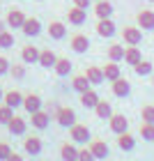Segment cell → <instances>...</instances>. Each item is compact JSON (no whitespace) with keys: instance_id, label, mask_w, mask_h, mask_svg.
<instances>
[{"instance_id":"1","label":"cell","mask_w":154,"mask_h":161,"mask_svg":"<svg viewBox=\"0 0 154 161\" xmlns=\"http://www.w3.org/2000/svg\"><path fill=\"white\" fill-rule=\"evenodd\" d=\"M69 136H71V143H76V145H87L92 141V134H90V129L85 127V124H74V127H69Z\"/></svg>"},{"instance_id":"2","label":"cell","mask_w":154,"mask_h":161,"mask_svg":"<svg viewBox=\"0 0 154 161\" xmlns=\"http://www.w3.org/2000/svg\"><path fill=\"white\" fill-rule=\"evenodd\" d=\"M55 120L60 127L64 129H69V127H74L76 124V113H74V108H69V106H60L55 111Z\"/></svg>"},{"instance_id":"3","label":"cell","mask_w":154,"mask_h":161,"mask_svg":"<svg viewBox=\"0 0 154 161\" xmlns=\"http://www.w3.org/2000/svg\"><path fill=\"white\" fill-rule=\"evenodd\" d=\"M122 39L127 46H138L143 42V30L138 25H127V28H122Z\"/></svg>"},{"instance_id":"4","label":"cell","mask_w":154,"mask_h":161,"mask_svg":"<svg viewBox=\"0 0 154 161\" xmlns=\"http://www.w3.org/2000/svg\"><path fill=\"white\" fill-rule=\"evenodd\" d=\"M108 127H111V131H113L115 136H120V134H124V131H129V120H127V115L113 113L111 118H108Z\"/></svg>"},{"instance_id":"5","label":"cell","mask_w":154,"mask_h":161,"mask_svg":"<svg viewBox=\"0 0 154 161\" xmlns=\"http://www.w3.org/2000/svg\"><path fill=\"white\" fill-rule=\"evenodd\" d=\"M136 21H138L140 30H154V12L152 9H140L136 14Z\"/></svg>"},{"instance_id":"6","label":"cell","mask_w":154,"mask_h":161,"mask_svg":"<svg viewBox=\"0 0 154 161\" xmlns=\"http://www.w3.org/2000/svg\"><path fill=\"white\" fill-rule=\"evenodd\" d=\"M97 35H99V37H104V39H111L115 35V23L111 19H99L97 21Z\"/></svg>"},{"instance_id":"7","label":"cell","mask_w":154,"mask_h":161,"mask_svg":"<svg viewBox=\"0 0 154 161\" xmlns=\"http://www.w3.org/2000/svg\"><path fill=\"white\" fill-rule=\"evenodd\" d=\"M69 46L74 53H87V48H90V39H87V35H74L69 42Z\"/></svg>"},{"instance_id":"8","label":"cell","mask_w":154,"mask_h":161,"mask_svg":"<svg viewBox=\"0 0 154 161\" xmlns=\"http://www.w3.org/2000/svg\"><path fill=\"white\" fill-rule=\"evenodd\" d=\"M113 94L115 97H120V99H124V97H129L131 94V83L127 78H117V80H113Z\"/></svg>"},{"instance_id":"9","label":"cell","mask_w":154,"mask_h":161,"mask_svg":"<svg viewBox=\"0 0 154 161\" xmlns=\"http://www.w3.org/2000/svg\"><path fill=\"white\" fill-rule=\"evenodd\" d=\"M90 150H92L94 159H106V157H111V147H108L106 141H90Z\"/></svg>"},{"instance_id":"10","label":"cell","mask_w":154,"mask_h":161,"mask_svg":"<svg viewBox=\"0 0 154 161\" xmlns=\"http://www.w3.org/2000/svg\"><path fill=\"white\" fill-rule=\"evenodd\" d=\"M48 37L55 39V42L64 39V37H67V25L60 23V21H51V23H48Z\"/></svg>"},{"instance_id":"11","label":"cell","mask_w":154,"mask_h":161,"mask_svg":"<svg viewBox=\"0 0 154 161\" xmlns=\"http://www.w3.org/2000/svg\"><path fill=\"white\" fill-rule=\"evenodd\" d=\"M67 19H69L71 25H83L85 21H87V9H80V7L74 5V7L67 12Z\"/></svg>"},{"instance_id":"12","label":"cell","mask_w":154,"mask_h":161,"mask_svg":"<svg viewBox=\"0 0 154 161\" xmlns=\"http://www.w3.org/2000/svg\"><path fill=\"white\" fill-rule=\"evenodd\" d=\"M25 19H28V16H25V14L21 12V9H9V14H7V21H5V23L16 30V28H23Z\"/></svg>"},{"instance_id":"13","label":"cell","mask_w":154,"mask_h":161,"mask_svg":"<svg viewBox=\"0 0 154 161\" xmlns=\"http://www.w3.org/2000/svg\"><path fill=\"white\" fill-rule=\"evenodd\" d=\"M41 104H44V101H41L39 94H25V97H23V108L30 115L37 113V111H41Z\"/></svg>"},{"instance_id":"14","label":"cell","mask_w":154,"mask_h":161,"mask_svg":"<svg viewBox=\"0 0 154 161\" xmlns=\"http://www.w3.org/2000/svg\"><path fill=\"white\" fill-rule=\"evenodd\" d=\"M7 129H9V134H12V136H23V134H25V129H28V124H25L23 118L14 115V118L7 122Z\"/></svg>"},{"instance_id":"15","label":"cell","mask_w":154,"mask_h":161,"mask_svg":"<svg viewBox=\"0 0 154 161\" xmlns=\"http://www.w3.org/2000/svg\"><path fill=\"white\" fill-rule=\"evenodd\" d=\"M23 35L25 37H37V35L41 32V23H39V19H35V16H30V19H25V23H23Z\"/></svg>"},{"instance_id":"16","label":"cell","mask_w":154,"mask_h":161,"mask_svg":"<svg viewBox=\"0 0 154 161\" xmlns=\"http://www.w3.org/2000/svg\"><path fill=\"white\" fill-rule=\"evenodd\" d=\"M101 69H104V78H106V80H111V83H113V80H117V78L122 76V71H120V64H117V62H113V60H108V62H106Z\"/></svg>"},{"instance_id":"17","label":"cell","mask_w":154,"mask_h":161,"mask_svg":"<svg viewBox=\"0 0 154 161\" xmlns=\"http://www.w3.org/2000/svg\"><path fill=\"white\" fill-rule=\"evenodd\" d=\"M60 157H62V161H78V147H76V143H62Z\"/></svg>"},{"instance_id":"18","label":"cell","mask_w":154,"mask_h":161,"mask_svg":"<svg viewBox=\"0 0 154 161\" xmlns=\"http://www.w3.org/2000/svg\"><path fill=\"white\" fill-rule=\"evenodd\" d=\"M94 14H97V19H111L113 16V5L108 3V0H97Z\"/></svg>"},{"instance_id":"19","label":"cell","mask_w":154,"mask_h":161,"mask_svg":"<svg viewBox=\"0 0 154 161\" xmlns=\"http://www.w3.org/2000/svg\"><path fill=\"white\" fill-rule=\"evenodd\" d=\"M140 60H143V53H140L138 46H127V48H124V62H127V64L134 67V64H138Z\"/></svg>"},{"instance_id":"20","label":"cell","mask_w":154,"mask_h":161,"mask_svg":"<svg viewBox=\"0 0 154 161\" xmlns=\"http://www.w3.org/2000/svg\"><path fill=\"white\" fill-rule=\"evenodd\" d=\"M32 127L35 129H46L48 127V122H51V113L48 111H37V113H32Z\"/></svg>"},{"instance_id":"21","label":"cell","mask_w":154,"mask_h":161,"mask_svg":"<svg viewBox=\"0 0 154 161\" xmlns=\"http://www.w3.org/2000/svg\"><path fill=\"white\" fill-rule=\"evenodd\" d=\"M23 150L28 152V154L37 157L39 152H41V138H37V136H30V138H25V141H23Z\"/></svg>"},{"instance_id":"22","label":"cell","mask_w":154,"mask_h":161,"mask_svg":"<svg viewBox=\"0 0 154 161\" xmlns=\"http://www.w3.org/2000/svg\"><path fill=\"white\" fill-rule=\"evenodd\" d=\"M85 76H87V80H90L92 85H101V83L106 80V78H104V69H101V67H94V64L85 69Z\"/></svg>"},{"instance_id":"23","label":"cell","mask_w":154,"mask_h":161,"mask_svg":"<svg viewBox=\"0 0 154 161\" xmlns=\"http://www.w3.org/2000/svg\"><path fill=\"white\" fill-rule=\"evenodd\" d=\"M39 53H41V51H39L37 46H23L21 58H23L25 64H35V62H39Z\"/></svg>"},{"instance_id":"24","label":"cell","mask_w":154,"mask_h":161,"mask_svg":"<svg viewBox=\"0 0 154 161\" xmlns=\"http://www.w3.org/2000/svg\"><path fill=\"white\" fill-rule=\"evenodd\" d=\"M117 147L120 150H124V152H131L136 147V138L129 134V131H124V134H120L117 136Z\"/></svg>"},{"instance_id":"25","label":"cell","mask_w":154,"mask_h":161,"mask_svg":"<svg viewBox=\"0 0 154 161\" xmlns=\"http://www.w3.org/2000/svg\"><path fill=\"white\" fill-rule=\"evenodd\" d=\"M55 62H58V55H55L51 48H46V51H41V53H39V62H37V64H41L44 69L55 67Z\"/></svg>"},{"instance_id":"26","label":"cell","mask_w":154,"mask_h":161,"mask_svg":"<svg viewBox=\"0 0 154 161\" xmlns=\"http://www.w3.org/2000/svg\"><path fill=\"white\" fill-rule=\"evenodd\" d=\"M71 87H74L78 94H83V92H87V90L92 87V83L87 80L85 74H80V76H74V78H71Z\"/></svg>"},{"instance_id":"27","label":"cell","mask_w":154,"mask_h":161,"mask_svg":"<svg viewBox=\"0 0 154 161\" xmlns=\"http://www.w3.org/2000/svg\"><path fill=\"white\" fill-rule=\"evenodd\" d=\"M71 67H74V64H71V60L69 58H58V62H55V74L58 76H69L71 74Z\"/></svg>"},{"instance_id":"28","label":"cell","mask_w":154,"mask_h":161,"mask_svg":"<svg viewBox=\"0 0 154 161\" xmlns=\"http://www.w3.org/2000/svg\"><path fill=\"white\" fill-rule=\"evenodd\" d=\"M80 104H83L85 108H92V111H94V106L99 104V94H97V92H94L92 87H90L87 92H83V94H80Z\"/></svg>"},{"instance_id":"29","label":"cell","mask_w":154,"mask_h":161,"mask_svg":"<svg viewBox=\"0 0 154 161\" xmlns=\"http://www.w3.org/2000/svg\"><path fill=\"white\" fill-rule=\"evenodd\" d=\"M94 113H97V118H99V120H108V118L113 115V106L108 104V101L99 99V104L94 106Z\"/></svg>"},{"instance_id":"30","label":"cell","mask_w":154,"mask_h":161,"mask_svg":"<svg viewBox=\"0 0 154 161\" xmlns=\"http://www.w3.org/2000/svg\"><path fill=\"white\" fill-rule=\"evenodd\" d=\"M5 104L9 106V108H19V106H23V94H21L19 90L7 92V94H5Z\"/></svg>"},{"instance_id":"31","label":"cell","mask_w":154,"mask_h":161,"mask_svg":"<svg viewBox=\"0 0 154 161\" xmlns=\"http://www.w3.org/2000/svg\"><path fill=\"white\" fill-rule=\"evenodd\" d=\"M124 48L127 46H122V44H111V46H108V60L122 62L124 60Z\"/></svg>"},{"instance_id":"32","label":"cell","mask_w":154,"mask_h":161,"mask_svg":"<svg viewBox=\"0 0 154 161\" xmlns=\"http://www.w3.org/2000/svg\"><path fill=\"white\" fill-rule=\"evenodd\" d=\"M134 71H136V76H152L154 67H152L150 60H140L138 64H134Z\"/></svg>"},{"instance_id":"33","label":"cell","mask_w":154,"mask_h":161,"mask_svg":"<svg viewBox=\"0 0 154 161\" xmlns=\"http://www.w3.org/2000/svg\"><path fill=\"white\" fill-rule=\"evenodd\" d=\"M140 138L147 143H154V124L150 122H140Z\"/></svg>"},{"instance_id":"34","label":"cell","mask_w":154,"mask_h":161,"mask_svg":"<svg viewBox=\"0 0 154 161\" xmlns=\"http://www.w3.org/2000/svg\"><path fill=\"white\" fill-rule=\"evenodd\" d=\"M140 120L154 124V104H145V106L140 108Z\"/></svg>"},{"instance_id":"35","label":"cell","mask_w":154,"mask_h":161,"mask_svg":"<svg viewBox=\"0 0 154 161\" xmlns=\"http://www.w3.org/2000/svg\"><path fill=\"white\" fill-rule=\"evenodd\" d=\"M14 46V35L9 30H3L0 32V48H12Z\"/></svg>"},{"instance_id":"36","label":"cell","mask_w":154,"mask_h":161,"mask_svg":"<svg viewBox=\"0 0 154 161\" xmlns=\"http://www.w3.org/2000/svg\"><path fill=\"white\" fill-rule=\"evenodd\" d=\"M14 118V108H9V106H0V124H7V122H9Z\"/></svg>"},{"instance_id":"37","label":"cell","mask_w":154,"mask_h":161,"mask_svg":"<svg viewBox=\"0 0 154 161\" xmlns=\"http://www.w3.org/2000/svg\"><path fill=\"white\" fill-rule=\"evenodd\" d=\"M78 161H97V159H94V154H92L90 147H80L78 150Z\"/></svg>"},{"instance_id":"38","label":"cell","mask_w":154,"mask_h":161,"mask_svg":"<svg viewBox=\"0 0 154 161\" xmlns=\"http://www.w3.org/2000/svg\"><path fill=\"white\" fill-rule=\"evenodd\" d=\"M9 74H12L14 78H23V76H25V67H23V64H12V67H9Z\"/></svg>"},{"instance_id":"39","label":"cell","mask_w":154,"mask_h":161,"mask_svg":"<svg viewBox=\"0 0 154 161\" xmlns=\"http://www.w3.org/2000/svg\"><path fill=\"white\" fill-rule=\"evenodd\" d=\"M9 154H12V147L7 143H0V161H5Z\"/></svg>"},{"instance_id":"40","label":"cell","mask_w":154,"mask_h":161,"mask_svg":"<svg viewBox=\"0 0 154 161\" xmlns=\"http://www.w3.org/2000/svg\"><path fill=\"white\" fill-rule=\"evenodd\" d=\"M9 67H12V64H9V60L0 55V76H3V74H7V71H9Z\"/></svg>"},{"instance_id":"41","label":"cell","mask_w":154,"mask_h":161,"mask_svg":"<svg viewBox=\"0 0 154 161\" xmlns=\"http://www.w3.org/2000/svg\"><path fill=\"white\" fill-rule=\"evenodd\" d=\"M90 3H92V0H74V5L80 7V9H87V7H90Z\"/></svg>"},{"instance_id":"42","label":"cell","mask_w":154,"mask_h":161,"mask_svg":"<svg viewBox=\"0 0 154 161\" xmlns=\"http://www.w3.org/2000/svg\"><path fill=\"white\" fill-rule=\"evenodd\" d=\"M5 161H23V157H21V154H16V152H12V154L7 157Z\"/></svg>"},{"instance_id":"43","label":"cell","mask_w":154,"mask_h":161,"mask_svg":"<svg viewBox=\"0 0 154 161\" xmlns=\"http://www.w3.org/2000/svg\"><path fill=\"white\" fill-rule=\"evenodd\" d=\"M5 30V21H0V32H3Z\"/></svg>"},{"instance_id":"44","label":"cell","mask_w":154,"mask_h":161,"mask_svg":"<svg viewBox=\"0 0 154 161\" xmlns=\"http://www.w3.org/2000/svg\"><path fill=\"white\" fill-rule=\"evenodd\" d=\"M3 99H5V94H3V90H0V101H3Z\"/></svg>"},{"instance_id":"45","label":"cell","mask_w":154,"mask_h":161,"mask_svg":"<svg viewBox=\"0 0 154 161\" xmlns=\"http://www.w3.org/2000/svg\"><path fill=\"white\" fill-rule=\"evenodd\" d=\"M150 3H154V0H150Z\"/></svg>"},{"instance_id":"46","label":"cell","mask_w":154,"mask_h":161,"mask_svg":"<svg viewBox=\"0 0 154 161\" xmlns=\"http://www.w3.org/2000/svg\"><path fill=\"white\" fill-rule=\"evenodd\" d=\"M152 80H154V76H152Z\"/></svg>"}]
</instances>
